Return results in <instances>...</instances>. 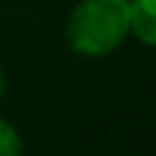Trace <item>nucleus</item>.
I'll list each match as a JSON object with an SVG mask.
<instances>
[{
    "mask_svg": "<svg viewBox=\"0 0 156 156\" xmlns=\"http://www.w3.org/2000/svg\"><path fill=\"white\" fill-rule=\"evenodd\" d=\"M129 33V0H82L66 25L74 52L88 58L110 55Z\"/></svg>",
    "mask_w": 156,
    "mask_h": 156,
    "instance_id": "nucleus-1",
    "label": "nucleus"
},
{
    "mask_svg": "<svg viewBox=\"0 0 156 156\" xmlns=\"http://www.w3.org/2000/svg\"><path fill=\"white\" fill-rule=\"evenodd\" d=\"M129 33L156 47V0H129Z\"/></svg>",
    "mask_w": 156,
    "mask_h": 156,
    "instance_id": "nucleus-2",
    "label": "nucleus"
},
{
    "mask_svg": "<svg viewBox=\"0 0 156 156\" xmlns=\"http://www.w3.org/2000/svg\"><path fill=\"white\" fill-rule=\"evenodd\" d=\"M0 156H22V137L19 132L0 118Z\"/></svg>",
    "mask_w": 156,
    "mask_h": 156,
    "instance_id": "nucleus-3",
    "label": "nucleus"
},
{
    "mask_svg": "<svg viewBox=\"0 0 156 156\" xmlns=\"http://www.w3.org/2000/svg\"><path fill=\"white\" fill-rule=\"evenodd\" d=\"M0 96H3V71H0Z\"/></svg>",
    "mask_w": 156,
    "mask_h": 156,
    "instance_id": "nucleus-4",
    "label": "nucleus"
}]
</instances>
